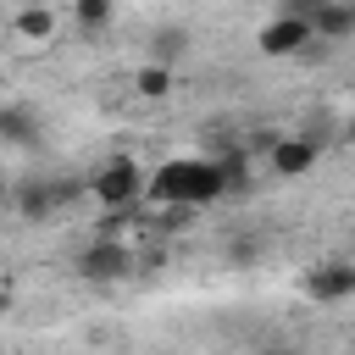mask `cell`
I'll list each match as a JSON object with an SVG mask.
<instances>
[{"mask_svg": "<svg viewBox=\"0 0 355 355\" xmlns=\"http://www.w3.org/2000/svg\"><path fill=\"white\" fill-rule=\"evenodd\" d=\"M255 255H261V244H255V239H239V244L227 250V261H233V266H250Z\"/></svg>", "mask_w": 355, "mask_h": 355, "instance_id": "obj_14", "label": "cell"}, {"mask_svg": "<svg viewBox=\"0 0 355 355\" xmlns=\"http://www.w3.org/2000/svg\"><path fill=\"white\" fill-rule=\"evenodd\" d=\"M133 244H122V233H94L83 250H78V277L83 283H122L133 277Z\"/></svg>", "mask_w": 355, "mask_h": 355, "instance_id": "obj_3", "label": "cell"}, {"mask_svg": "<svg viewBox=\"0 0 355 355\" xmlns=\"http://www.w3.org/2000/svg\"><path fill=\"white\" fill-rule=\"evenodd\" d=\"M183 50H189V33H183V28H155V33H150V61L178 67V61H183Z\"/></svg>", "mask_w": 355, "mask_h": 355, "instance_id": "obj_11", "label": "cell"}, {"mask_svg": "<svg viewBox=\"0 0 355 355\" xmlns=\"http://www.w3.org/2000/svg\"><path fill=\"white\" fill-rule=\"evenodd\" d=\"M305 294H311L316 305H338V300H349V294H355V266H349L344 255L316 261V266L305 272Z\"/></svg>", "mask_w": 355, "mask_h": 355, "instance_id": "obj_6", "label": "cell"}, {"mask_svg": "<svg viewBox=\"0 0 355 355\" xmlns=\"http://www.w3.org/2000/svg\"><path fill=\"white\" fill-rule=\"evenodd\" d=\"M316 161H322V144L305 139V133H272L266 139V166L277 178H305Z\"/></svg>", "mask_w": 355, "mask_h": 355, "instance_id": "obj_5", "label": "cell"}, {"mask_svg": "<svg viewBox=\"0 0 355 355\" xmlns=\"http://www.w3.org/2000/svg\"><path fill=\"white\" fill-rule=\"evenodd\" d=\"M305 39H311V22L300 11H283V17H272L261 28V55H294Z\"/></svg>", "mask_w": 355, "mask_h": 355, "instance_id": "obj_9", "label": "cell"}, {"mask_svg": "<svg viewBox=\"0 0 355 355\" xmlns=\"http://www.w3.org/2000/svg\"><path fill=\"white\" fill-rule=\"evenodd\" d=\"M17 33H22V39H33V44H44V39L55 33V11H50V6H39V0H28V6L17 11Z\"/></svg>", "mask_w": 355, "mask_h": 355, "instance_id": "obj_10", "label": "cell"}, {"mask_svg": "<svg viewBox=\"0 0 355 355\" xmlns=\"http://www.w3.org/2000/svg\"><path fill=\"white\" fill-rule=\"evenodd\" d=\"M144 189L161 200V205H211V200H222V166H216V155H183V161H161L150 178H144Z\"/></svg>", "mask_w": 355, "mask_h": 355, "instance_id": "obj_1", "label": "cell"}, {"mask_svg": "<svg viewBox=\"0 0 355 355\" xmlns=\"http://www.w3.org/2000/svg\"><path fill=\"white\" fill-rule=\"evenodd\" d=\"M78 189L83 183H72V178H22V183H11V211L22 216V222H50L67 200H78Z\"/></svg>", "mask_w": 355, "mask_h": 355, "instance_id": "obj_2", "label": "cell"}, {"mask_svg": "<svg viewBox=\"0 0 355 355\" xmlns=\"http://www.w3.org/2000/svg\"><path fill=\"white\" fill-rule=\"evenodd\" d=\"M305 22H311V33H316V39L344 44V39L355 33V0H316V6L305 11Z\"/></svg>", "mask_w": 355, "mask_h": 355, "instance_id": "obj_8", "label": "cell"}, {"mask_svg": "<svg viewBox=\"0 0 355 355\" xmlns=\"http://www.w3.org/2000/svg\"><path fill=\"white\" fill-rule=\"evenodd\" d=\"M6 194H11V183H6V178H0V200H6Z\"/></svg>", "mask_w": 355, "mask_h": 355, "instance_id": "obj_15", "label": "cell"}, {"mask_svg": "<svg viewBox=\"0 0 355 355\" xmlns=\"http://www.w3.org/2000/svg\"><path fill=\"white\" fill-rule=\"evenodd\" d=\"M133 94H144V100H166V94H172V67L144 61V67L133 72Z\"/></svg>", "mask_w": 355, "mask_h": 355, "instance_id": "obj_12", "label": "cell"}, {"mask_svg": "<svg viewBox=\"0 0 355 355\" xmlns=\"http://www.w3.org/2000/svg\"><path fill=\"white\" fill-rule=\"evenodd\" d=\"M89 194H94L105 211L139 205V194H144V166H139L133 155H116V161H105V166L89 178Z\"/></svg>", "mask_w": 355, "mask_h": 355, "instance_id": "obj_4", "label": "cell"}, {"mask_svg": "<svg viewBox=\"0 0 355 355\" xmlns=\"http://www.w3.org/2000/svg\"><path fill=\"white\" fill-rule=\"evenodd\" d=\"M39 133H44L39 105H28V100H6V105H0V144H11V150H33Z\"/></svg>", "mask_w": 355, "mask_h": 355, "instance_id": "obj_7", "label": "cell"}, {"mask_svg": "<svg viewBox=\"0 0 355 355\" xmlns=\"http://www.w3.org/2000/svg\"><path fill=\"white\" fill-rule=\"evenodd\" d=\"M72 17H78V28L100 33V28L111 22V0H72Z\"/></svg>", "mask_w": 355, "mask_h": 355, "instance_id": "obj_13", "label": "cell"}]
</instances>
